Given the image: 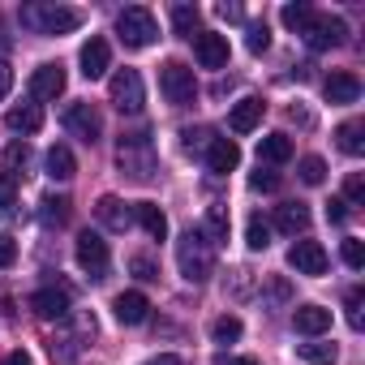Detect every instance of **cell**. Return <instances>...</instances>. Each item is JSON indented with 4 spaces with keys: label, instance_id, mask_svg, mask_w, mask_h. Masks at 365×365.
<instances>
[{
    "label": "cell",
    "instance_id": "1",
    "mask_svg": "<svg viewBox=\"0 0 365 365\" xmlns=\"http://www.w3.org/2000/svg\"><path fill=\"white\" fill-rule=\"evenodd\" d=\"M176 267H180V275H185L190 284H207L211 279V271H215V245L202 237V228L180 232V241H176Z\"/></svg>",
    "mask_w": 365,
    "mask_h": 365
},
{
    "label": "cell",
    "instance_id": "2",
    "mask_svg": "<svg viewBox=\"0 0 365 365\" xmlns=\"http://www.w3.org/2000/svg\"><path fill=\"white\" fill-rule=\"evenodd\" d=\"M22 26L35 35H73L82 26V9L69 5H26L22 9Z\"/></svg>",
    "mask_w": 365,
    "mask_h": 365
},
{
    "label": "cell",
    "instance_id": "3",
    "mask_svg": "<svg viewBox=\"0 0 365 365\" xmlns=\"http://www.w3.org/2000/svg\"><path fill=\"white\" fill-rule=\"evenodd\" d=\"M116 39H120L125 48H150V43L159 39V22H155V14L142 9V5L120 9V14H116Z\"/></svg>",
    "mask_w": 365,
    "mask_h": 365
},
{
    "label": "cell",
    "instance_id": "4",
    "mask_svg": "<svg viewBox=\"0 0 365 365\" xmlns=\"http://www.w3.org/2000/svg\"><path fill=\"white\" fill-rule=\"evenodd\" d=\"M159 91L172 108H190L198 99V82H194V69L180 65V61H163L159 65Z\"/></svg>",
    "mask_w": 365,
    "mask_h": 365
},
{
    "label": "cell",
    "instance_id": "5",
    "mask_svg": "<svg viewBox=\"0 0 365 365\" xmlns=\"http://www.w3.org/2000/svg\"><path fill=\"white\" fill-rule=\"evenodd\" d=\"M116 163L133 180H150L155 176V146H150V138L146 133H125L120 138V150H116Z\"/></svg>",
    "mask_w": 365,
    "mask_h": 365
},
{
    "label": "cell",
    "instance_id": "6",
    "mask_svg": "<svg viewBox=\"0 0 365 365\" xmlns=\"http://www.w3.org/2000/svg\"><path fill=\"white\" fill-rule=\"evenodd\" d=\"M108 95H112V103H116L120 112L138 116V112H142V103H146L142 73H138V69H116V73H112V82H108Z\"/></svg>",
    "mask_w": 365,
    "mask_h": 365
},
{
    "label": "cell",
    "instance_id": "7",
    "mask_svg": "<svg viewBox=\"0 0 365 365\" xmlns=\"http://www.w3.org/2000/svg\"><path fill=\"white\" fill-rule=\"evenodd\" d=\"M73 254H78V267L99 284V279H108V267H112V254H108V241L99 237V232H82L78 237V245H73Z\"/></svg>",
    "mask_w": 365,
    "mask_h": 365
},
{
    "label": "cell",
    "instance_id": "8",
    "mask_svg": "<svg viewBox=\"0 0 365 365\" xmlns=\"http://www.w3.org/2000/svg\"><path fill=\"white\" fill-rule=\"evenodd\" d=\"M65 129H69L78 142L95 146V142L103 138V116H99L91 103H69V108H65Z\"/></svg>",
    "mask_w": 365,
    "mask_h": 365
},
{
    "label": "cell",
    "instance_id": "9",
    "mask_svg": "<svg viewBox=\"0 0 365 365\" xmlns=\"http://www.w3.org/2000/svg\"><path fill=\"white\" fill-rule=\"evenodd\" d=\"M348 39V26L339 22V18H331V14H314V22L305 26V43L314 48V52H331V48H339Z\"/></svg>",
    "mask_w": 365,
    "mask_h": 365
},
{
    "label": "cell",
    "instance_id": "10",
    "mask_svg": "<svg viewBox=\"0 0 365 365\" xmlns=\"http://www.w3.org/2000/svg\"><path fill=\"white\" fill-rule=\"evenodd\" d=\"M288 267L297 271V275H327V250L318 245V241H292V250H288Z\"/></svg>",
    "mask_w": 365,
    "mask_h": 365
},
{
    "label": "cell",
    "instance_id": "11",
    "mask_svg": "<svg viewBox=\"0 0 365 365\" xmlns=\"http://www.w3.org/2000/svg\"><path fill=\"white\" fill-rule=\"evenodd\" d=\"M194 56H198L202 69H228V35L198 31L194 35Z\"/></svg>",
    "mask_w": 365,
    "mask_h": 365
},
{
    "label": "cell",
    "instance_id": "12",
    "mask_svg": "<svg viewBox=\"0 0 365 365\" xmlns=\"http://www.w3.org/2000/svg\"><path fill=\"white\" fill-rule=\"evenodd\" d=\"M78 65H82V78H86V82L103 78V73H108V65H112V48H108V39L91 35V39L82 43V52H78Z\"/></svg>",
    "mask_w": 365,
    "mask_h": 365
},
{
    "label": "cell",
    "instance_id": "13",
    "mask_svg": "<svg viewBox=\"0 0 365 365\" xmlns=\"http://www.w3.org/2000/svg\"><path fill=\"white\" fill-rule=\"evenodd\" d=\"M65 65L61 61H48V65H39L35 73H31V95L35 99H56V95H65Z\"/></svg>",
    "mask_w": 365,
    "mask_h": 365
},
{
    "label": "cell",
    "instance_id": "14",
    "mask_svg": "<svg viewBox=\"0 0 365 365\" xmlns=\"http://www.w3.org/2000/svg\"><path fill=\"white\" fill-rule=\"evenodd\" d=\"M31 309L43 318V322H65L69 318V292L65 288H39L31 297Z\"/></svg>",
    "mask_w": 365,
    "mask_h": 365
},
{
    "label": "cell",
    "instance_id": "15",
    "mask_svg": "<svg viewBox=\"0 0 365 365\" xmlns=\"http://www.w3.org/2000/svg\"><path fill=\"white\" fill-rule=\"evenodd\" d=\"M95 215H99V224L112 228V232H129V224H133V207L120 202L116 194H103L99 207H95Z\"/></svg>",
    "mask_w": 365,
    "mask_h": 365
},
{
    "label": "cell",
    "instance_id": "16",
    "mask_svg": "<svg viewBox=\"0 0 365 365\" xmlns=\"http://www.w3.org/2000/svg\"><path fill=\"white\" fill-rule=\"evenodd\" d=\"M292 327H297L301 335L318 339L322 331H331V309H322V305H297V309H292Z\"/></svg>",
    "mask_w": 365,
    "mask_h": 365
},
{
    "label": "cell",
    "instance_id": "17",
    "mask_svg": "<svg viewBox=\"0 0 365 365\" xmlns=\"http://www.w3.org/2000/svg\"><path fill=\"white\" fill-rule=\"evenodd\" d=\"M322 95H327V103H356L361 99V82H356V73H331L322 82Z\"/></svg>",
    "mask_w": 365,
    "mask_h": 365
},
{
    "label": "cell",
    "instance_id": "18",
    "mask_svg": "<svg viewBox=\"0 0 365 365\" xmlns=\"http://www.w3.org/2000/svg\"><path fill=\"white\" fill-rule=\"evenodd\" d=\"M258 120H262V99H241V103H232V112H228V129L232 133H254L258 129Z\"/></svg>",
    "mask_w": 365,
    "mask_h": 365
},
{
    "label": "cell",
    "instance_id": "19",
    "mask_svg": "<svg viewBox=\"0 0 365 365\" xmlns=\"http://www.w3.org/2000/svg\"><path fill=\"white\" fill-rule=\"evenodd\" d=\"M237 163H241V146H237L232 138H215V142L207 146V168H211V172L224 176V172H232Z\"/></svg>",
    "mask_w": 365,
    "mask_h": 365
},
{
    "label": "cell",
    "instance_id": "20",
    "mask_svg": "<svg viewBox=\"0 0 365 365\" xmlns=\"http://www.w3.org/2000/svg\"><path fill=\"white\" fill-rule=\"evenodd\" d=\"M133 224H142L150 241H168V215L155 202H133Z\"/></svg>",
    "mask_w": 365,
    "mask_h": 365
},
{
    "label": "cell",
    "instance_id": "21",
    "mask_svg": "<svg viewBox=\"0 0 365 365\" xmlns=\"http://www.w3.org/2000/svg\"><path fill=\"white\" fill-rule=\"evenodd\" d=\"M112 309H116V322H125V327H138V322H146V314H150V301H146L142 292H120V297L112 301Z\"/></svg>",
    "mask_w": 365,
    "mask_h": 365
},
{
    "label": "cell",
    "instance_id": "22",
    "mask_svg": "<svg viewBox=\"0 0 365 365\" xmlns=\"http://www.w3.org/2000/svg\"><path fill=\"white\" fill-rule=\"evenodd\" d=\"M43 168H48V176L52 180H73L78 176V159H73V150L69 146H48V155H43Z\"/></svg>",
    "mask_w": 365,
    "mask_h": 365
},
{
    "label": "cell",
    "instance_id": "23",
    "mask_svg": "<svg viewBox=\"0 0 365 365\" xmlns=\"http://www.w3.org/2000/svg\"><path fill=\"white\" fill-rule=\"evenodd\" d=\"M5 125L14 133H39L43 129V112H39V103H18V108L5 112Z\"/></svg>",
    "mask_w": 365,
    "mask_h": 365
},
{
    "label": "cell",
    "instance_id": "24",
    "mask_svg": "<svg viewBox=\"0 0 365 365\" xmlns=\"http://www.w3.org/2000/svg\"><path fill=\"white\" fill-rule=\"evenodd\" d=\"M275 228H279L284 237L305 232V228H309V207H305V202H284V207L275 211Z\"/></svg>",
    "mask_w": 365,
    "mask_h": 365
},
{
    "label": "cell",
    "instance_id": "25",
    "mask_svg": "<svg viewBox=\"0 0 365 365\" xmlns=\"http://www.w3.org/2000/svg\"><path fill=\"white\" fill-rule=\"evenodd\" d=\"M228 228H232L228 207H207V215H202V237H207L211 245H224V241H228Z\"/></svg>",
    "mask_w": 365,
    "mask_h": 365
},
{
    "label": "cell",
    "instance_id": "26",
    "mask_svg": "<svg viewBox=\"0 0 365 365\" xmlns=\"http://www.w3.org/2000/svg\"><path fill=\"white\" fill-rule=\"evenodd\" d=\"M258 159H262V163H288V159H292L288 133H267V138L258 142Z\"/></svg>",
    "mask_w": 365,
    "mask_h": 365
},
{
    "label": "cell",
    "instance_id": "27",
    "mask_svg": "<svg viewBox=\"0 0 365 365\" xmlns=\"http://www.w3.org/2000/svg\"><path fill=\"white\" fill-rule=\"evenodd\" d=\"M335 142H339L344 155H361V150H365V125H361V120H344V125L335 129Z\"/></svg>",
    "mask_w": 365,
    "mask_h": 365
},
{
    "label": "cell",
    "instance_id": "28",
    "mask_svg": "<svg viewBox=\"0 0 365 365\" xmlns=\"http://www.w3.org/2000/svg\"><path fill=\"white\" fill-rule=\"evenodd\" d=\"M297 356L309 361V365H335V344H322V339H309V344H297Z\"/></svg>",
    "mask_w": 365,
    "mask_h": 365
},
{
    "label": "cell",
    "instance_id": "29",
    "mask_svg": "<svg viewBox=\"0 0 365 365\" xmlns=\"http://www.w3.org/2000/svg\"><path fill=\"white\" fill-rule=\"evenodd\" d=\"M198 22H202V18H198L194 5H176V9H172V31H176L180 39H194V35H198Z\"/></svg>",
    "mask_w": 365,
    "mask_h": 365
},
{
    "label": "cell",
    "instance_id": "30",
    "mask_svg": "<svg viewBox=\"0 0 365 365\" xmlns=\"http://www.w3.org/2000/svg\"><path fill=\"white\" fill-rule=\"evenodd\" d=\"M279 18H284V26H288V31L305 35V26L314 22V5H305V0H297V5H284V9H279Z\"/></svg>",
    "mask_w": 365,
    "mask_h": 365
},
{
    "label": "cell",
    "instance_id": "31",
    "mask_svg": "<svg viewBox=\"0 0 365 365\" xmlns=\"http://www.w3.org/2000/svg\"><path fill=\"white\" fill-rule=\"evenodd\" d=\"M241 331H245V327H241V318H237V314H224V318H215V322H211V339H215V344H237V339H241Z\"/></svg>",
    "mask_w": 365,
    "mask_h": 365
},
{
    "label": "cell",
    "instance_id": "32",
    "mask_svg": "<svg viewBox=\"0 0 365 365\" xmlns=\"http://www.w3.org/2000/svg\"><path fill=\"white\" fill-rule=\"evenodd\" d=\"M245 245L250 250H267L271 245V224L262 215H250V228H245Z\"/></svg>",
    "mask_w": 365,
    "mask_h": 365
},
{
    "label": "cell",
    "instance_id": "33",
    "mask_svg": "<svg viewBox=\"0 0 365 365\" xmlns=\"http://www.w3.org/2000/svg\"><path fill=\"white\" fill-rule=\"evenodd\" d=\"M215 142L211 129H180V146H185L190 155H207V146Z\"/></svg>",
    "mask_w": 365,
    "mask_h": 365
},
{
    "label": "cell",
    "instance_id": "34",
    "mask_svg": "<svg viewBox=\"0 0 365 365\" xmlns=\"http://www.w3.org/2000/svg\"><path fill=\"white\" fill-rule=\"evenodd\" d=\"M39 207H43V224H56V228H61V224L69 220V198H56V194H48Z\"/></svg>",
    "mask_w": 365,
    "mask_h": 365
},
{
    "label": "cell",
    "instance_id": "35",
    "mask_svg": "<svg viewBox=\"0 0 365 365\" xmlns=\"http://www.w3.org/2000/svg\"><path fill=\"white\" fill-rule=\"evenodd\" d=\"M301 180H305V185H322V180H327V163L318 155H305L301 159Z\"/></svg>",
    "mask_w": 365,
    "mask_h": 365
},
{
    "label": "cell",
    "instance_id": "36",
    "mask_svg": "<svg viewBox=\"0 0 365 365\" xmlns=\"http://www.w3.org/2000/svg\"><path fill=\"white\" fill-rule=\"evenodd\" d=\"M250 190H258V194H275V190H279V172H271V168L258 163V172L250 176Z\"/></svg>",
    "mask_w": 365,
    "mask_h": 365
},
{
    "label": "cell",
    "instance_id": "37",
    "mask_svg": "<svg viewBox=\"0 0 365 365\" xmlns=\"http://www.w3.org/2000/svg\"><path fill=\"white\" fill-rule=\"evenodd\" d=\"M339 258H344V262H348L352 271H361V267H365V245H361L356 237H348V241L339 245Z\"/></svg>",
    "mask_w": 365,
    "mask_h": 365
},
{
    "label": "cell",
    "instance_id": "38",
    "mask_svg": "<svg viewBox=\"0 0 365 365\" xmlns=\"http://www.w3.org/2000/svg\"><path fill=\"white\" fill-rule=\"evenodd\" d=\"M245 43H250V52L258 56V52H267L271 48V31H267V22H254L250 26V35H245Z\"/></svg>",
    "mask_w": 365,
    "mask_h": 365
},
{
    "label": "cell",
    "instance_id": "39",
    "mask_svg": "<svg viewBox=\"0 0 365 365\" xmlns=\"http://www.w3.org/2000/svg\"><path fill=\"white\" fill-rule=\"evenodd\" d=\"M344 202H348V207H352V202H356V207L365 202V176H361V172H352V176L344 180Z\"/></svg>",
    "mask_w": 365,
    "mask_h": 365
},
{
    "label": "cell",
    "instance_id": "40",
    "mask_svg": "<svg viewBox=\"0 0 365 365\" xmlns=\"http://www.w3.org/2000/svg\"><path fill=\"white\" fill-rule=\"evenodd\" d=\"M5 163H9V176H14L18 168H26V163H31V146H26V142H14V146L5 150Z\"/></svg>",
    "mask_w": 365,
    "mask_h": 365
},
{
    "label": "cell",
    "instance_id": "41",
    "mask_svg": "<svg viewBox=\"0 0 365 365\" xmlns=\"http://www.w3.org/2000/svg\"><path fill=\"white\" fill-rule=\"evenodd\" d=\"M14 198H18V180H14L9 172H0V211H9Z\"/></svg>",
    "mask_w": 365,
    "mask_h": 365
},
{
    "label": "cell",
    "instance_id": "42",
    "mask_svg": "<svg viewBox=\"0 0 365 365\" xmlns=\"http://www.w3.org/2000/svg\"><path fill=\"white\" fill-rule=\"evenodd\" d=\"M361 305H365V292L352 288V292H348V327H352V331H361Z\"/></svg>",
    "mask_w": 365,
    "mask_h": 365
},
{
    "label": "cell",
    "instance_id": "43",
    "mask_svg": "<svg viewBox=\"0 0 365 365\" xmlns=\"http://www.w3.org/2000/svg\"><path fill=\"white\" fill-rule=\"evenodd\" d=\"M14 258H18V245H14V237H5V232H0V267H14Z\"/></svg>",
    "mask_w": 365,
    "mask_h": 365
},
{
    "label": "cell",
    "instance_id": "44",
    "mask_svg": "<svg viewBox=\"0 0 365 365\" xmlns=\"http://www.w3.org/2000/svg\"><path fill=\"white\" fill-rule=\"evenodd\" d=\"M327 220H331V224H344V220H348V202H344V198H331V202H327Z\"/></svg>",
    "mask_w": 365,
    "mask_h": 365
},
{
    "label": "cell",
    "instance_id": "45",
    "mask_svg": "<svg viewBox=\"0 0 365 365\" xmlns=\"http://www.w3.org/2000/svg\"><path fill=\"white\" fill-rule=\"evenodd\" d=\"M133 275H138V279H159V271H155L150 258H133Z\"/></svg>",
    "mask_w": 365,
    "mask_h": 365
},
{
    "label": "cell",
    "instance_id": "46",
    "mask_svg": "<svg viewBox=\"0 0 365 365\" xmlns=\"http://www.w3.org/2000/svg\"><path fill=\"white\" fill-rule=\"evenodd\" d=\"M14 91V65L9 61H0V99H5Z\"/></svg>",
    "mask_w": 365,
    "mask_h": 365
},
{
    "label": "cell",
    "instance_id": "47",
    "mask_svg": "<svg viewBox=\"0 0 365 365\" xmlns=\"http://www.w3.org/2000/svg\"><path fill=\"white\" fill-rule=\"evenodd\" d=\"M215 14L228 18V22H241V5H228V0H224V5H215Z\"/></svg>",
    "mask_w": 365,
    "mask_h": 365
},
{
    "label": "cell",
    "instance_id": "48",
    "mask_svg": "<svg viewBox=\"0 0 365 365\" xmlns=\"http://www.w3.org/2000/svg\"><path fill=\"white\" fill-rule=\"evenodd\" d=\"M146 365H180V356H172V352H159V356H150Z\"/></svg>",
    "mask_w": 365,
    "mask_h": 365
},
{
    "label": "cell",
    "instance_id": "49",
    "mask_svg": "<svg viewBox=\"0 0 365 365\" xmlns=\"http://www.w3.org/2000/svg\"><path fill=\"white\" fill-rule=\"evenodd\" d=\"M215 365H258V361H250V356H220Z\"/></svg>",
    "mask_w": 365,
    "mask_h": 365
},
{
    "label": "cell",
    "instance_id": "50",
    "mask_svg": "<svg viewBox=\"0 0 365 365\" xmlns=\"http://www.w3.org/2000/svg\"><path fill=\"white\" fill-rule=\"evenodd\" d=\"M5 365H31V352H9V361Z\"/></svg>",
    "mask_w": 365,
    "mask_h": 365
}]
</instances>
